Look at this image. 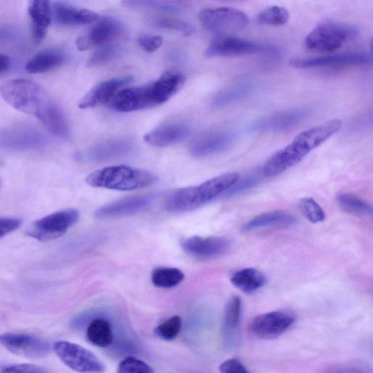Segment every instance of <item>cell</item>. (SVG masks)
Listing matches in <instances>:
<instances>
[{
	"mask_svg": "<svg viewBox=\"0 0 373 373\" xmlns=\"http://www.w3.org/2000/svg\"><path fill=\"white\" fill-rule=\"evenodd\" d=\"M358 34V30L350 24L327 21L310 32L305 43L310 51L332 53L339 50L343 43L355 39Z\"/></svg>",
	"mask_w": 373,
	"mask_h": 373,
	"instance_id": "6",
	"label": "cell"
},
{
	"mask_svg": "<svg viewBox=\"0 0 373 373\" xmlns=\"http://www.w3.org/2000/svg\"><path fill=\"white\" fill-rule=\"evenodd\" d=\"M231 282L240 291L250 294L260 290L267 284V280L258 269L247 268L235 272L231 276Z\"/></svg>",
	"mask_w": 373,
	"mask_h": 373,
	"instance_id": "26",
	"label": "cell"
},
{
	"mask_svg": "<svg viewBox=\"0 0 373 373\" xmlns=\"http://www.w3.org/2000/svg\"><path fill=\"white\" fill-rule=\"evenodd\" d=\"M299 206L307 220L312 223H321L326 218V212L312 198L300 199Z\"/></svg>",
	"mask_w": 373,
	"mask_h": 373,
	"instance_id": "35",
	"label": "cell"
},
{
	"mask_svg": "<svg viewBox=\"0 0 373 373\" xmlns=\"http://www.w3.org/2000/svg\"><path fill=\"white\" fill-rule=\"evenodd\" d=\"M258 44L232 36H221L208 47L205 55L209 58L237 57L255 54L263 51Z\"/></svg>",
	"mask_w": 373,
	"mask_h": 373,
	"instance_id": "16",
	"label": "cell"
},
{
	"mask_svg": "<svg viewBox=\"0 0 373 373\" xmlns=\"http://www.w3.org/2000/svg\"><path fill=\"white\" fill-rule=\"evenodd\" d=\"M250 91L251 89L247 84H237V85L227 88L216 95L214 100V105L218 108L230 105L246 98Z\"/></svg>",
	"mask_w": 373,
	"mask_h": 373,
	"instance_id": "31",
	"label": "cell"
},
{
	"mask_svg": "<svg viewBox=\"0 0 373 373\" xmlns=\"http://www.w3.org/2000/svg\"><path fill=\"white\" fill-rule=\"evenodd\" d=\"M0 95L15 109L39 120L55 104L39 84L23 78L5 82L0 87Z\"/></svg>",
	"mask_w": 373,
	"mask_h": 373,
	"instance_id": "4",
	"label": "cell"
},
{
	"mask_svg": "<svg viewBox=\"0 0 373 373\" xmlns=\"http://www.w3.org/2000/svg\"><path fill=\"white\" fill-rule=\"evenodd\" d=\"M341 208L345 212L357 216H372V207L366 201L352 194H342L338 196Z\"/></svg>",
	"mask_w": 373,
	"mask_h": 373,
	"instance_id": "30",
	"label": "cell"
},
{
	"mask_svg": "<svg viewBox=\"0 0 373 373\" xmlns=\"http://www.w3.org/2000/svg\"><path fill=\"white\" fill-rule=\"evenodd\" d=\"M163 39L161 36L154 34H144L139 37L138 43L144 51L152 53L161 47Z\"/></svg>",
	"mask_w": 373,
	"mask_h": 373,
	"instance_id": "41",
	"label": "cell"
},
{
	"mask_svg": "<svg viewBox=\"0 0 373 373\" xmlns=\"http://www.w3.org/2000/svg\"><path fill=\"white\" fill-rule=\"evenodd\" d=\"M53 16L63 26H83L98 21L100 16L87 9H78L64 3H56L52 9Z\"/></svg>",
	"mask_w": 373,
	"mask_h": 373,
	"instance_id": "24",
	"label": "cell"
},
{
	"mask_svg": "<svg viewBox=\"0 0 373 373\" xmlns=\"http://www.w3.org/2000/svg\"><path fill=\"white\" fill-rule=\"evenodd\" d=\"M242 302L237 296L233 297L227 303L224 316V327L227 332L235 331L242 317Z\"/></svg>",
	"mask_w": 373,
	"mask_h": 373,
	"instance_id": "34",
	"label": "cell"
},
{
	"mask_svg": "<svg viewBox=\"0 0 373 373\" xmlns=\"http://www.w3.org/2000/svg\"><path fill=\"white\" fill-rule=\"evenodd\" d=\"M154 24L159 28L175 30L187 35L191 34L194 31L188 23L171 18L159 19L154 21Z\"/></svg>",
	"mask_w": 373,
	"mask_h": 373,
	"instance_id": "40",
	"label": "cell"
},
{
	"mask_svg": "<svg viewBox=\"0 0 373 373\" xmlns=\"http://www.w3.org/2000/svg\"><path fill=\"white\" fill-rule=\"evenodd\" d=\"M135 150L134 144L126 139L106 141L84 150L78 155L83 161L102 162L123 158Z\"/></svg>",
	"mask_w": 373,
	"mask_h": 373,
	"instance_id": "19",
	"label": "cell"
},
{
	"mask_svg": "<svg viewBox=\"0 0 373 373\" xmlns=\"http://www.w3.org/2000/svg\"><path fill=\"white\" fill-rule=\"evenodd\" d=\"M122 4L132 10H155L163 12L176 13L179 8L170 2L165 0H123Z\"/></svg>",
	"mask_w": 373,
	"mask_h": 373,
	"instance_id": "32",
	"label": "cell"
},
{
	"mask_svg": "<svg viewBox=\"0 0 373 373\" xmlns=\"http://www.w3.org/2000/svg\"><path fill=\"white\" fill-rule=\"evenodd\" d=\"M65 57L55 51H45L32 57L25 69L30 74H41L54 70L63 65Z\"/></svg>",
	"mask_w": 373,
	"mask_h": 373,
	"instance_id": "27",
	"label": "cell"
},
{
	"mask_svg": "<svg viewBox=\"0 0 373 373\" xmlns=\"http://www.w3.org/2000/svg\"><path fill=\"white\" fill-rule=\"evenodd\" d=\"M370 56L361 53H348L324 56L316 58L294 59L291 66L297 69L337 67L363 65L371 63Z\"/></svg>",
	"mask_w": 373,
	"mask_h": 373,
	"instance_id": "15",
	"label": "cell"
},
{
	"mask_svg": "<svg viewBox=\"0 0 373 373\" xmlns=\"http://www.w3.org/2000/svg\"><path fill=\"white\" fill-rule=\"evenodd\" d=\"M182 328V319L179 316H174L159 324L155 328V334L164 341L174 340Z\"/></svg>",
	"mask_w": 373,
	"mask_h": 373,
	"instance_id": "36",
	"label": "cell"
},
{
	"mask_svg": "<svg viewBox=\"0 0 373 373\" xmlns=\"http://www.w3.org/2000/svg\"><path fill=\"white\" fill-rule=\"evenodd\" d=\"M184 280V273L177 268H157L151 273V281L153 285L162 289L175 287L181 284Z\"/></svg>",
	"mask_w": 373,
	"mask_h": 373,
	"instance_id": "29",
	"label": "cell"
},
{
	"mask_svg": "<svg viewBox=\"0 0 373 373\" xmlns=\"http://www.w3.org/2000/svg\"><path fill=\"white\" fill-rule=\"evenodd\" d=\"M19 40V34L13 27L0 24V45H14Z\"/></svg>",
	"mask_w": 373,
	"mask_h": 373,
	"instance_id": "42",
	"label": "cell"
},
{
	"mask_svg": "<svg viewBox=\"0 0 373 373\" xmlns=\"http://www.w3.org/2000/svg\"><path fill=\"white\" fill-rule=\"evenodd\" d=\"M157 177L150 172L126 166L102 168L88 176L87 183L94 188L134 190L153 185Z\"/></svg>",
	"mask_w": 373,
	"mask_h": 373,
	"instance_id": "5",
	"label": "cell"
},
{
	"mask_svg": "<svg viewBox=\"0 0 373 373\" xmlns=\"http://www.w3.org/2000/svg\"><path fill=\"white\" fill-rule=\"evenodd\" d=\"M189 126L181 123H168L159 126L144 136V141L156 148H164L183 142L191 134Z\"/></svg>",
	"mask_w": 373,
	"mask_h": 373,
	"instance_id": "22",
	"label": "cell"
},
{
	"mask_svg": "<svg viewBox=\"0 0 373 373\" xmlns=\"http://www.w3.org/2000/svg\"><path fill=\"white\" fill-rule=\"evenodd\" d=\"M87 339L95 346L106 348L111 345L113 333L109 321L99 318L93 320L87 331Z\"/></svg>",
	"mask_w": 373,
	"mask_h": 373,
	"instance_id": "28",
	"label": "cell"
},
{
	"mask_svg": "<svg viewBox=\"0 0 373 373\" xmlns=\"http://www.w3.org/2000/svg\"><path fill=\"white\" fill-rule=\"evenodd\" d=\"M236 138V135L230 131H210L192 142L190 151L196 157H207L231 148Z\"/></svg>",
	"mask_w": 373,
	"mask_h": 373,
	"instance_id": "17",
	"label": "cell"
},
{
	"mask_svg": "<svg viewBox=\"0 0 373 373\" xmlns=\"http://www.w3.org/2000/svg\"><path fill=\"white\" fill-rule=\"evenodd\" d=\"M297 220L291 213L284 211H275L263 213L247 223L243 229L251 231L261 228L288 227L295 225Z\"/></svg>",
	"mask_w": 373,
	"mask_h": 373,
	"instance_id": "25",
	"label": "cell"
},
{
	"mask_svg": "<svg viewBox=\"0 0 373 373\" xmlns=\"http://www.w3.org/2000/svg\"><path fill=\"white\" fill-rule=\"evenodd\" d=\"M184 81L182 74L167 72L148 85L120 90L111 102V106L115 111L122 113L158 106L173 98Z\"/></svg>",
	"mask_w": 373,
	"mask_h": 373,
	"instance_id": "2",
	"label": "cell"
},
{
	"mask_svg": "<svg viewBox=\"0 0 373 373\" xmlns=\"http://www.w3.org/2000/svg\"><path fill=\"white\" fill-rule=\"evenodd\" d=\"M21 223L18 218H0V239L19 229Z\"/></svg>",
	"mask_w": 373,
	"mask_h": 373,
	"instance_id": "44",
	"label": "cell"
},
{
	"mask_svg": "<svg viewBox=\"0 0 373 373\" xmlns=\"http://www.w3.org/2000/svg\"><path fill=\"white\" fill-rule=\"evenodd\" d=\"M199 19L207 30L222 36L242 30L249 22L243 11L231 8L203 10L201 11Z\"/></svg>",
	"mask_w": 373,
	"mask_h": 373,
	"instance_id": "8",
	"label": "cell"
},
{
	"mask_svg": "<svg viewBox=\"0 0 373 373\" xmlns=\"http://www.w3.org/2000/svg\"><path fill=\"white\" fill-rule=\"evenodd\" d=\"M151 195L127 198L102 207L95 212V218L100 220L120 218L147 210L153 202Z\"/></svg>",
	"mask_w": 373,
	"mask_h": 373,
	"instance_id": "21",
	"label": "cell"
},
{
	"mask_svg": "<svg viewBox=\"0 0 373 373\" xmlns=\"http://www.w3.org/2000/svg\"><path fill=\"white\" fill-rule=\"evenodd\" d=\"M239 177L236 172L225 173L199 185L177 190L168 197L166 209L174 213L196 210L223 196L236 183Z\"/></svg>",
	"mask_w": 373,
	"mask_h": 373,
	"instance_id": "3",
	"label": "cell"
},
{
	"mask_svg": "<svg viewBox=\"0 0 373 373\" xmlns=\"http://www.w3.org/2000/svg\"><path fill=\"white\" fill-rule=\"evenodd\" d=\"M290 19L288 10L280 6H271L264 9L258 15V20L263 25L280 27L284 25Z\"/></svg>",
	"mask_w": 373,
	"mask_h": 373,
	"instance_id": "33",
	"label": "cell"
},
{
	"mask_svg": "<svg viewBox=\"0 0 373 373\" xmlns=\"http://www.w3.org/2000/svg\"><path fill=\"white\" fill-rule=\"evenodd\" d=\"M183 249L189 255L199 258H214L226 253L231 247L229 239L224 237L192 236L183 240Z\"/></svg>",
	"mask_w": 373,
	"mask_h": 373,
	"instance_id": "18",
	"label": "cell"
},
{
	"mask_svg": "<svg viewBox=\"0 0 373 373\" xmlns=\"http://www.w3.org/2000/svg\"><path fill=\"white\" fill-rule=\"evenodd\" d=\"M295 321V317L290 312L272 311L256 317L252 320L250 329L258 338L271 340L286 332Z\"/></svg>",
	"mask_w": 373,
	"mask_h": 373,
	"instance_id": "11",
	"label": "cell"
},
{
	"mask_svg": "<svg viewBox=\"0 0 373 373\" xmlns=\"http://www.w3.org/2000/svg\"><path fill=\"white\" fill-rule=\"evenodd\" d=\"M54 351L60 360L72 370L93 373L106 370L98 357L78 344L66 341H57L54 344Z\"/></svg>",
	"mask_w": 373,
	"mask_h": 373,
	"instance_id": "9",
	"label": "cell"
},
{
	"mask_svg": "<svg viewBox=\"0 0 373 373\" xmlns=\"http://www.w3.org/2000/svg\"><path fill=\"white\" fill-rule=\"evenodd\" d=\"M0 344L10 353L27 359H41L49 355L52 346L38 337L29 334L7 332L0 335Z\"/></svg>",
	"mask_w": 373,
	"mask_h": 373,
	"instance_id": "10",
	"label": "cell"
},
{
	"mask_svg": "<svg viewBox=\"0 0 373 373\" xmlns=\"http://www.w3.org/2000/svg\"><path fill=\"white\" fill-rule=\"evenodd\" d=\"M220 371L223 373H248L246 367L236 359H230L225 361L220 366Z\"/></svg>",
	"mask_w": 373,
	"mask_h": 373,
	"instance_id": "45",
	"label": "cell"
},
{
	"mask_svg": "<svg viewBox=\"0 0 373 373\" xmlns=\"http://www.w3.org/2000/svg\"><path fill=\"white\" fill-rule=\"evenodd\" d=\"M45 137L40 131L27 126L9 127L0 131V148L8 150H30L42 148Z\"/></svg>",
	"mask_w": 373,
	"mask_h": 373,
	"instance_id": "12",
	"label": "cell"
},
{
	"mask_svg": "<svg viewBox=\"0 0 373 373\" xmlns=\"http://www.w3.org/2000/svg\"><path fill=\"white\" fill-rule=\"evenodd\" d=\"M117 372L118 373H152L154 370L143 361L128 357L120 363Z\"/></svg>",
	"mask_w": 373,
	"mask_h": 373,
	"instance_id": "39",
	"label": "cell"
},
{
	"mask_svg": "<svg viewBox=\"0 0 373 373\" xmlns=\"http://www.w3.org/2000/svg\"><path fill=\"white\" fill-rule=\"evenodd\" d=\"M117 54L118 50L116 46L109 44L102 45L89 58L88 66L89 67H95L104 65L111 62Z\"/></svg>",
	"mask_w": 373,
	"mask_h": 373,
	"instance_id": "37",
	"label": "cell"
},
{
	"mask_svg": "<svg viewBox=\"0 0 373 373\" xmlns=\"http://www.w3.org/2000/svg\"><path fill=\"white\" fill-rule=\"evenodd\" d=\"M11 62L10 58L2 53H0V77L4 76L10 70Z\"/></svg>",
	"mask_w": 373,
	"mask_h": 373,
	"instance_id": "46",
	"label": "cell"
},
{
	"mask_svg": "<svg viewBox=\"0 0 373 373\" xmlns=\"http://www.w3.org/2000/svg\"><path fill=\"white\" fill-rule=\"evenodd\" d=\"M1 372H27V373H46L48 370L43 368L31 364H18L8 365L0 369Z\"/></svg>",
	"mask_w": 373,
	"mask_h": 373,
	"instance_id": "43",
	"label": "cell"
},
{
	"mask_svg": "<svg viewBox=\"0 0 373 373\" xmlns=\"http://www.w3.org/2000/svg\"><path fill=\"white\" fill-rule=\"evenodd\" d=\"M123 32L122 23L117 19L100 18L87 34L80 36L77 39L76 46L80 52H85L93 47L108 44L119 37Z\"/></svg>",
	"mask_w": 373,
	"mask_h": 373,
	"instance_id": "13",
	"label": "cell"
},
{
	"mask_svg": "<svg viewBox=\"0 0 373 373\" xmlns=\"http://www.w3.org/2000/svg\"><path fill=\"white\" fill-rule=\"evenodd\" d=\"M261 177L258 172L251 173L242 179H238L236 183L230 188L228 189L223 195L225 197L234 196L242 192L253 188L260 182Z\"/></svg>",
	"mask_w": 373,
	"mask_h": 373,
	"instance_id": "38",
	"label": "cell"
},
{
	"mask_svg": "<svg viewBox=\"0 0 373 373\" xmlns=\"http://www.w3.org/2000/svg\"><path fill=\"white\" fill-rule=\"evenodd\" d=\"M341 127V120L335 119L302 132L286 147L271 156L263 166L262 174L273 177L290 170L335 135Z\"/></svg>",
	"mask_w": 373,
	"mask_h": 373,
	"instance_id": "1",
	"label": "cell"
},
{
	"mask_svg": "<svg viewBox=\"0 0 373 373\" xmlns=\"http://www.w3.org/2000/svg\"><path fill=\"white\" fill-rule=\"evenodd\" d=\"M29 14L32 22V38L34 43L39 45L45 38L52 20L50 0H32Z\"/></svg>",
	"mask_w": 373,
	"mask_h": 373,
	"instance_id": "23",
	"label": "cell"
},
{
	"mask_svg": "<svg viewBox=\"0 0 373 373\" xmlns=\"http://www.w3.org/2000/svg\"><path fill=\"white\" fill-rule=\"evenodd\" d=\"M132 82L131 78H114L93 88L79 103L80 109L100 106L112 102L115 95Z\"/></svg>",
	"mask_w": 373,
	"mask_h": 373,
	"instance_id": "20",
	"label": "cell"
},
{
	"mask_svg": "<svg viewBox=\"0 0 373 373\" xmlns=\"http://www.w3.org/2000/svg\"><path fill=\"white\" fill-rule=\"evenodd\" d=\"M308 115L309 111L305 108L278 111L259 120L252 125L251 130L261 133L285 131L302 124Z\"/></svg>",
	"mask_w": 373,
	"mask_h": 373,
	"instance_id": "14",
	"label": "cell"
},
{
	"mask_svg": "<svg viewBox=\"0 0 373 373\" xmlns=\"http://www.w3.org/2000/svg\"><path fill=\"white\" fill-rule=\"evenodd\" d=\"M79 216L75 209L58 211L34 221L27 234L41 242H50L65 235L78 223Z\"/></svg>",
	"mask_w": 373,
	"mask_h": 373,
	"instance_id": "7",
	"label": "cell"
}]
</instances>
